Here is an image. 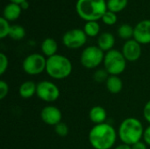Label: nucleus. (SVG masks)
Listing matches in <instances>:
<instances>
[{"label": "nucleus", "mask_w": 150, "mask_h": 149, "mask_svg": "<svg viewBox=\"0 0 150 149\" xmlns=\"http://www.w3.org/2000/svg\"><path fill=\"white\" fill-rule=\"evenodd\" d=\"M107 10L114 13L122 11L128 4V0H108L107 2Z\"/></svg>", "instance_id": "19"}, {"label": "nucleus", "mask_w": 150, "mask_h": 149, "mask_svg": "<svg viewBox=\"0 0 150 149\" xmlns=\"http://www.w3.org/2000/svg\"><path fill=\"white\" fill-rule=\"evenodd\" d=\"M37 84L33 81L24 82L18 88V94L24 99L31 98L34 94H36Z\"/></svg>", "instance_id": "17"}, {"label": "nucleus", "mask_w": 150, "mask_h": 149, "mask_svg": "<svg viewBox=\"0 0 150 149\" xmlns=\"http://www.w3.org/2000/svg\"><path fill=\"white\" fill-rule=\"evenodd\" d=\"M109 76L110 75L107 73V71L105 69H98L94 73L93 78L98 83H104V82H106Z\"/></svg>", "instance_id": "25"}, {"label": "nucleus", "mask_w": 150, "mask_h": 149, "mask_svg": "<svg viewBox=\"0 0 150 149\" xmlns=\"http://www.w3.org/2000/svg\"><path fill=\"white\" fill-rule=\"evenodd\" d=\"M25 36V30L20 25H14L11 26V30L9 32V37L14 40H20L24 39Z\"/></svg>", "instance_id": "22"}, {"label": "nucleus", "mask_w": 150, "mask_h": 149, "mask_svg": "<svg viewBox=\"0 0 150 149\" xmlns=\"http://www.w3.org/2000/svg\"><path fill=\"white\" fill-rule=\"evenodd\" d=\"M40 48H41V52H42L43 55L49 58V57L56 54V52L58 49V44L54 39L47 38L42 41Z\"/></svg>", "instance_id": "16"}, {"label": "nucleus", "mask_w": 150, "mask_h": 149, "mask_svg": "<svg viewBox=\"0 0 150 149\" xmlns=\"http://www.w3.org/2000/svg\"><path fill=\"white\" fill-rule=\"evenodd\" d=\"M118 35L126 40H132V37H134V27L129 24H122L118 28Z\"/></svg>", "instance_id": "21"}, {"label": "nucleus", "mask_w": 150, "mask_h": 149, "mask_svg": "<svg viewBox=\"0 0 150 149\" xmlns=\"http://www.w3.org/2000/svg\"><path fill=\"white\" fill-rule=\"evenodd\" d=\"M143 116L144 119L150 124V100L147 102L143 109Z\"/></svg>", "instance_id": "29"}, {"label": "nucleus", "mask_w": 150, "mask_h": 149, "mask_svg": "<svg viewBox=\"0 0 150 149\" xmlns=\"http://www.w3.org/2000/svg\"><path fill=\"white\" fill-rule=\"evenodd\" d=\"M73 66L70 60L62 54H54L47 58V74L53 79L62 80L67 78L72 72Z\"/></svg>", "instance_id": "4"}, {"label": "nucleus", "mask_w": 150, "mask_h": 149, "mask_svg": "<svg viewBox=\"0 0 150 149\" xmlns=\"http://www.w3.org/2000/svg\"><path fill=\"white\" fill-rule=\"evenodd\" d=\"M134 39L141 45L150 43V20L144 19L140 21L134 27Z\"/></svg>", "instance_id": "12"}, {"label": "nucleus", "mask_w": 150, "mask_h": 149, "mask_svg": "<svg viewBox=\"0 0 150 149\" xmlns=\"http://www.w3.org/2000/svg\"><path fill=\"white\" fill-rule=\"evenodd\" d=\"M47 59L40 54H31L27 55L22 64L23 70L29 76H37L46 71Z\"/></svg>", "instance_id": "7"}, {"label": "nucleus", "mask_w": 150, "mask_h": 149, "mask_svg": "<svg viewBox=\"0 0 150 149\" xmlns=\"http://www.w3.org/2000/svg\"><path fill=\"white\" fill-rule=\"evenodd\" d=\"M9 93V86L6 82L0 81V99L3 100Z\"/></svg>", "instance_id": "28"}, {"label": "nucleus", "mask_w": 150, "mask_h": 149, "mask_svg": "<svg viewBox=\"0 0 150 149\" xmlns=\"http://www.w3.org/2000/svg\"><path fill=\"white\" fill-rule=\"evenodd\" d=\"M76 11L86 22L98 21L107 11V3L105 0H77Z\"/></svg>", "instance_id": "3"}, {"label": "nucleus", "mask_w": 150, "mask_h": 149, "mask_svg": "<svg viewBox=\"0 0 150 149\" xmlns=\"http://www.w3.org/2000/svg\"><path fill=\"white\" fill-rule=\"evenodd\" d=\"M132 149H148L147 144L145 142H142V141L135 143L134 145L132 146Z\"/></svg>", "instance_id": "31"}, {"label": "nucleus", "mask_w": 150, "mask_h": 149, "mask_svg": "<svg viewBox=\"0 0 150 149\" xmlns=\"http://www.w3.org/2000/svg\"><path fill=\"white\" fill-rule=\"evenodd\" d=\"M20 6H21V9L22 10H27L29 8V3L26 0V1L23 2L22 4H20Z\"/></svg>", "instance_id": "33"}, {"label": "nucleus", "mask_w": 150, "mask_h": 149, "mask_svg": "<svg viewBox=\"0 0 150 149\" xmlns=\"http://www.w3.org/2000/svg\"><path fill=\"white\" fill-rule=\"evenodd\" d=\"M105 52L98 46H90L84 48L80 56V62L83 67L92 69L98 67L105 58Z\"/></svg>", "instance_id": "6"}, {"label": "nucleus", "mask_w": 150, "mask_h": 149, "mask_svg": "<svg viewBox=\"0 0 150 149\" xmlns=\"http://www.w3.org/2000/svg\"><path fill=\"white\" fill-rule=\"evenodd\" d=\"M114 149H132V146H129V145H127V144H120L119 146H117Z\"/></svg>", "instance_id": "32"}, {"label": "nucleus", "mask_w": 150, "mask_h": 149, "mask_svg": "<svg viewBox=\"0 0 150 149\" xmlns=\"http://www.w3.org/2000/svg\"><path fill=\"white\" fill-rule=\"evenodd\" d=\"M11 26V25H10L8 20H6L4 17L0 18V38L1 39H4L5 37L9 36Z\"/></svg>", "instance_id": "23"}, {"label": "nucleus", "mask_w": 150, "mask_h": 149, "mask_svg": "<svg viewBox=\"0 0 150 149\" xmlns=\"http://www.w3.org/2000/svg\"><path fill=\"white\" fill-rule=\"evenodd\" d=\"M142 139L148 146H150V125L146 129H144V133H143Z\"/></svg>", "instance_id": "30"}, {"label": "nucleus", "mask_w": 150, "mask_h": 149, "mask_svg": "<svg viewBox=\"0 0 150 149\" xmlns=\"http://www.w3.org/2000/svg\"><path fill=\"white\" fill-rule=\"evenodd\" d=\"M8 65H9L8 57L4 53H1L0 54V75L1 76H3L6 72L8 68Z\"/></svg>", "instance_id": "27"}, {"label": "nucleus", "mask_w": 150, "mask_h": 149, "mask_svg": "<svg viewBox=\"0 0 150 149\" xmlns=\"http://www.w3.org/2000/svg\"><path fill=\"white\" fill-rule=\"evenodd\" d=\"M21 11L22 9L20 4L15 3H10L4 7L3 11V17L8 21H14L20 17Z\"/></svg>", "instance_id": "14"}, {"label": "nucleus", "mask_w": 150, "mask_h": 149, "mask_svg": "<svg viewBox=\"0 0 150 149\" xmlns=\"http://www.w3.org/2000/svg\"><path fill=\"white\" fill-rule=\"evenodd\" d=\"M115 45V38L112 33L105 32L101 33L98 39V47L104 52H108L113 49Z\"/></svg>", "instance_id": "13"}, {"label": "nucleus", "mask_w": 150, "mask_h": 149, "mask_svg": "<svg viewBox=\"0 0 150 149\" xmlns=\"http://www.w3.org/2000/svg\"><path fill=\"white\" fill-rule=\"evenodd\" d=\"M83 30L88 37H96L99 33L100 25L98 21H88L85 23Z\"/></svg>", "instance_id": "20"}, {"label": "nucleus", "mask_w": 150, "mask_h": 149, "mask_svg": "<svg viewBox=\"0 0 150 149\" xmlns=\"http://www.w3.org/2000/svg\"><path fill=\"white\" fill-rule=\"evenodd\" d=\"M10 1H11V3H15V4H22L23 2L26 1V0H10Z\"/></svg>", "instance_id": "34"}, {"label": "nucleus", "mask_w": 150, "mask_h": 149, "mask_svg": "<svg viewBox=\"0 0 150 149\" xmlns=\"http://www.w3.org/2000/svg\"><path fill=\"white\" fill-rule=\"evenodd\" d=\"M107 90L112 94H118L122 90L123 82L119 76H109L105 82Z\"/></svg>", "instance_id": "18"}, {"label": "nucleus", "mask_w": 150, "mask_h": 149, "mask_svg": "<svg viewBox=\"0 0 150 149\" xmlns=\"http://www.w3.org/2000/svg\"><path fill=\"white\" fill-rule=\"evenodd\" d=\"M36 95L44 102L53 103L60 97V90L50 81H41L37 83Z\"/></svg>", "instance_id": "8"}, {"label": "nucleus", "mask_w": 150, "mask_h": 149, "mask_svg": "<svg viewBox=\"0 0 150 149\" xmlns=\"http://www.w3.org/2000/svg\"><path fill=\"white\" fill-rule=\"evenodd\" d=\"M87 35L82 29L75 28L67 31L62 36L63 45L69 49H78L84 46L87 41Z\"/></svg>", "instance_id": "9"}, {"label": "nucleus", "mask_w": 150, "mask_h": 149, "mask_svg": "<svg viewBox=\"0 0 150 149\" xmlns=\"http://www.w3.org/2000/svg\"><path fill=\"white\" fill-rule=\"evenodd\" d=\"M118 133L107 123L95 125L89 133V141L94 149H111L115 144Z\"/></svg>", "instance_id": "1"}, {"label": "nucleus", "mask_w": 150, "mask_h": 149, "mask_svg": "<svg viewBox=\"0 0 150 149\" xmlns=\"http://www.w3.org/2000/svg\"><path fill=\"white\" fill-rule=\"evenodd\" d=\"M54 132L60 137H66L69 133V127L65 123L61 122L54 126Z\"/></svg>", "instance_id": "26"}, {"label": "nucleus", "mask_w": 150, "mask_h": 149, "mask_svg": "<svg viewBox=\"0 0 150 149\" xmlns=\"http://www.w3.org/2000/svg\"><path fill=\"white\" fill-rule=\"evenodd\" d=\"M101 20L103 21L104 24H105L107 25H115L117 23L118 18H117L116 13L107 10V11L103 15Z\"/></svg>", "instance_id": "24"}, {"label": "nucleus", "mask_w": 150, "mask_h": 149, "mask_svg": "<svg viewBox=\"0 0 150 149\" xmlns=\"http://www.w3.org/2000/svg\"><path fill=\"white\" fill-rule=\"evenodd\" d=\"M127 61L122 52L112 49L105 53L103 63L105 69L110 76H119L125 71Z\"/></svg>", "instance_id": "5"}, {"label": "nucleus", "mask_w": 150, "mask_h": 149, "mask_svg": "<svg viewBox=\"0 0 150 149\" xmlns=\"http://www.w3.org/2000/svg\"><path fill=\"white\" fill-rule=\"evenodd\" d=\"M144 129L142 122L135 118L125 119L120 125L118 136L122 143L133 146L142 141Z\"/></svg>", "instance_id": "2"}, {"label": "nucleus", "mask_w": 150, "mask_h": 149, "mask_svg": "<svg viewBox=\"0 0 150 149\" xmlns=\"http://www.w3.org/2000/svg\"><path fill=\"white\" fill-rule=\"evenodd\" d=\"M121 52L127 61H136L142 55V45L134 39L127 40L123 45Z\"/></svg>", "instance_id": "10"}, {"label": "nucleus", "mask_w": 150, "mask_h": 149, "mask_svg": "<svg viewBox=\"0 0 150 149\" xmlns=\"http://www.w3.org/2000/svg\"><path fill=\"white\" fill-rule=\"evenodd\" d=\"M40 118L42 121L48 125L55 126L62 122V114L59 108L54 105L45 106L40 112Z\"/></svg>", "instance_id": "11"}, {"label": "nucleus", "mask_w": 150, "mask_h": 149, "mask_svg": "<svg viewBox=\"0 0 150 149\" xmlns=\"http://www.w3.org/2000/svg\"><path fill=\"white\" fill-rule=\"evenodd\" d=\"M89 118L92 123L95 125H99L105 123L106 118H107V113L105 108L102 106H93L89 112Z\"/></svg>", "instance_id": "15"}]
</instances>
